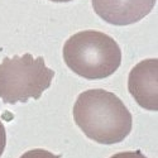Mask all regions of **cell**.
<instances>
[{
    "label": "cell",
    "instance_id": "obj_1",
    "mask_svg": "<svg viewBox=\"0 0 158 158\" xmlns=\"http://www.w3.org/2000/svg\"><path fill=\"white\" fill-rule=\"evenodd\" d=\"M73 119L87 138L100 144L120 143L133 125L124 102L102 89L87 90L78 95L73 105Z\"/></svg>",
    "mask_w": 158,
    "mask_h": 158
},
{
    "label": "cell",
    "instance_id": "obj_2",
    "mask_svg": "<svg viewBox=\"0 0 158 158\" xmlns=\"http://www.w3.org/2000/svg\"><path fill=\"white\" fill-rule=\"evenodd\" d=\"M63 60L78 76L87 80H101L119 69L122 51L110 35L98 31H84L66 41Z\"/></svg>",
    "mask_w": 158,
    "mask_h": 158
},
{
    "label": "cell",
    "instance_id": "obj_3",
    "mask_svg": "<svg viewBox=\"0 0 158 158\" xmlns=\"http://www.w3.org/2000/svg\"><path fill=\"white\" fill-rule=\"evenodd\" d=\"M55 71L48 69L44 58L31 53L4 57L0 63V99L6 104L38 100L51 86Z\"/></svg>",
    "mask_w": 158,
    "mask_h": 158
},
{
    "label": "cell",
    "instance_id": "obj_4",
    "mask_svg": "<svg viewBox=\"0 0 158 158\" xmlns=\"http://www.w3.org/2000/svg\"><path fill=\"white\" fill-rule=\"evenodd\" d=\"M130 95L142 108L158 110V60H144L131 69L128 78Z\"/></svg>",
    "mask_w": 158,
    "mask_h": 158
},
{
    "label": "cell",
    "instance_id": "obj_5",
    "mask_svg": "<svg viewBox=\"0 0 158 158\" xmlns=\"http://www.w3.org/2000/svg\"><path fill=\"white\" fill-rule=\"evenodd\" d=\"M157 0H93L96 14L114 25H129L148 15Z\"/></svg>",
    "mask_w": 158,
    "mask_h": 158
},
{
    "label": "cell",
    "instance_id": "obj_6",
    "mask_svg": "<svg viewBox=\"0 0 158 158\" xmlns=\"http://www.w3.org/2000/svg\"><path fill=\"white\" fill-rule=\"evenodd\" d=\"M20 158H61V157L51 153V152H48L46 149L37 148V149H32V151L25 152Z\"/></svg>",
    "mask_w": 158,
    "mask_h": 158
},
{
    "label": "cell",
    "instance_id": "obj_7",
    "mask_svg": "<svg viewBox=\"0 0 158 158\" xmlns=\"http://www.w3.org/2000/svg\"><path fill=\"white\" fill-rule=\"evenodd\" d=\"M110 158H147L140 151H135V152H122V153H116L114 156H111Z\"/></svg>",
    "mask_w": 158,
    "mask_h": 158
},
{
    "label": "cell",
    "instance_id": "obj_8",
    "mask_svg": "<svg viewBox=\"0 0 158 158\" xmlns=\"http://www.w3.org/2000/svg\"><path fill=\"white\" fill-rule=\"evenodd\" d=\"M5 144H6V134H5V128L0 120V157H2L4 149H5Z\"/></svg>",
    "mask_w": 158,
    "mask_h": 158
},
{
    "label": "cell",
    "instance_id": "obj_9",
    "mask_svg": "<svg viewBox=\"0 0 158 158\" xmlns=\"http://www.w3.org/2000/svg\"><path fill=\"white\" fill-rule=\"evenodd\" d=\"M51 2H56V3H66V2H71V0H51Z\"/></svg>",
    "mask_w": 158,
    "mask_h": 158
}]
</instances>
